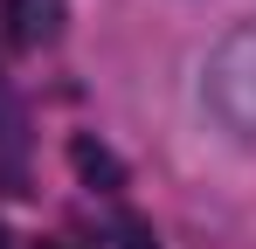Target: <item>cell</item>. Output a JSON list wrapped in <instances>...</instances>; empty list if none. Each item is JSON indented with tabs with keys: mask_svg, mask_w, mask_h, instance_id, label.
<instances>
[{
	"mask_svg": "<svg viewBox=\"0 0 256 249\" xmlns=\"http://www.w3.org/2000/svg\"><path fill=\"white\" fill-rule=\"evenodd\" d=\"M201 111L236 146H256V21L228 28L201 62Z\"/></svg>",
	"mask_w": 256,
	"mask_h": 249,
	"instance_id": "cell-1",
	"label": "cell"
},
{
	"mask_svg": "<svg viewBox=\"0 0 256 249\" xmlns=\"http://www.w3.org/2000/svg\"><path fill=\"white\" fill-rule=\"evenodd\" d=\"M35 249H62V242H35Z\"/></svg>",
	"mask_w": 256,
	"mask_h": 249,
	"instance_id": "cell-5",
	"label": "cell"
},
{
	"mask_svg": "<svg viewBox=\"0 0 256 249\" xmlns=\"http://www.w3.org/2000/svg\"><path fill=\"white\" fill-rule=\"evenodd\" d=\"M0 249H7V228H0Z\"/></svg>",
	"mask_w": 256,
	"mask_h": 249,
	"instance_id": "cell-6",
	"label": "cell"
},
{
	"mask_svg": "<svg viewBox=\"0 0 256 249\" xmlns=\"http://www.w3.org/2000/svg\"><path fill=\"white\" fill-rule=\"evenodd\" d=\"M70 173L84 180L90 194H125V180H132L125 160H118L104 138H90V132H76V138H70Z\"/></svg>",
	"mask_w": 256,
	"mask_h": 249,
	"instance_id": "cell-3",
	"label": "cell"
},
{
	"mask_svg": "<svg viewBox=\"0 0 256 249\" xmlns=\"http://www.w3.org/2000/svg\"><path fill=\"white\" fill-rule=\"evenodd\" d=\"M62 21H70V0H7V35H14V48H28V56L62 35Z\"/></svg>",
	"mask_w": 256,
	"mask_h": 249,
	"instance_id": "cell-2",
	"label": "cell"
},
{
	"mask_svg": "<svg viewBox=\"0 0 256 249\" xmlns=\"http://www.w3.org/2000/svg\"><path fill=\"white\" fill-rule=\"evenodd\" d=\"M111 236H118V249H160V236H152V222H146V214H118V222H111Z\"/></svg>",
	"mask_w": 256,
	"mask_h": 249,
	"instance_id": "cell-4",
	"label": "cell"
}]
</instances>
